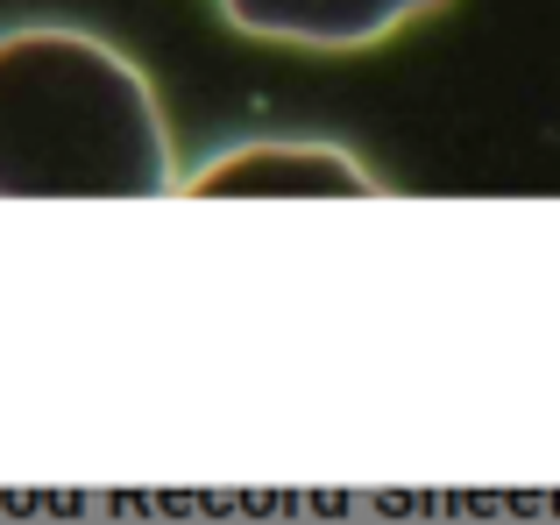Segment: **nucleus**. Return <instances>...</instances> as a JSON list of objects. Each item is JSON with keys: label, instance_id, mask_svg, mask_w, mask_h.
Listing matches in <instances>:
<instances>
[{"label": "nucleus", "instance_id": "obj_2", "mask_svg": "<svg viewBox=\"0 0 560 525\" xmlns=\"http://www.w3.org/2000/svg\"><path fill=\"white\" fill-rule=\"evenodd\" d=\"M440 0H220L234 28L262 43H299V50H362L390 28L419 22Z\"/></svg>", "mask_w": 560, "mask_h": 525}, {"label": "nucleus", "instance_id": "obj_1", "mask_svg": "<svg viewBox=\"0 0 560 525\" xmlns=\"http://www.w3.org/2000/svg\"><path fill=\"white\" fill-rule=\"evenodd\" d=\"M178 185L150 79L85 28L0 36V199H150Z\"/></svg>", "mask_w": 560, "mask_h": 525}, {"label": "nucleus", "instance_id": "obj_3", "mask_svg": "<svg viewBox=\"0 0 560 525\" xmlns=\"http://www.w3.org/2000/svg\"><path fill=\"white\" fill-rule=\"evenodd\" d=\"M370 171L327 142H248L191 171V192H370Z\"/></svg>", "mask_w": 560, "mask_h": 525}]
</instances>
